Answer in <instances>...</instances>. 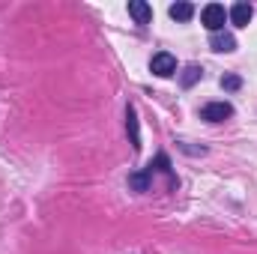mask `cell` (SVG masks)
I'll return each instance as SVG.
<instances>
[{
  "instance_id": "8992f818",
  "label": "cell",
  "mask_w": 257,
  "mask_h": 254,
  "mask_svg": "<svg viewBox=\"0 0 257 254\" xmlns=\"http://www.w3.org/2000/svg\"><path fill=\"white\" fill-rule=\"evenodd\" d=\"M126 129H128V141L135 150H141V132H138V114H135V105L126 108Z\"/></svg>"
},
{
  "instance_id": "3957f363",
  "label": "cell",
  "mask_w": 257,
  "mask_h": 254,
  "mask_svg": "<svg viewBox=\"0 0 257 254\" xmlns=\"http://www.w3.org/2000/svg\"><path fill=\"white\" fill-rule=\"evenodd\" d=\"M150 69H153L159 78H171V75L177 72V60H174V54H168V51H159V54H153Z\"/></svg>"
},
{
  "instance_id": "277c9868",
  "label": "cell",
  "mask_w": 257,
  "mask_h": 254,
  "mask_svg": "<svg viewBox=\"0 0 257 254\" xmlns=\"http://www.w3.org/2000/svg\"><path fill=\"white\" fill-rule=\"evenodd\" d=\"M251 15H254V9H251L248 3H233V9L227 12V18H230V24H236V27H248V21H251Z\"/></svg>"
},
{
  "instance_id": "5b68a950",
  "label": "cell",
  "mask_w": 257,
  "mask_h": 254,
  "mask_svg": "<svg viewBox=\"0 0 257 254\" xmlns=\"http://www.w3.org/2000/svg\"><path fill=\"white\" fill-rule=\"evenodd\" d=\"M153 171H156V168L150 165V168H144V171L132 174V177H128V189H132V191H147V189H150V180H153Z\"/></svg>"
},
{
  "instance_id": "30bf717a",
  "label": "cell",
  "mask_w": 257,
  "mask_h": 254,
  "mask_svg": "<svg viewBox=\"0 0 257 254\" xmlns=\"http://www.w3.org/2000/svg\"><path fill=\"white\" fill-rule=\"evenodd\" d=\"M200 75H203V72H200L197 66H186V69H183V75H180V81H183V87H192Z\"/></svg>"
},
{
  "instance_id": "52a82bcc",
  "label": "cell",
  "mask_w": 257,
  "mask_h": 254,
  "mask_svg": "<svg viewBox=\"0 0 257 254\" xmlns=\"http://www.w3.org/2000/svg\"><path fill=\"white\" fill-rule=\"evenodd\" d=\"M128 15H132L138 24H150V18H153V9H150L144 0H132V3H128Z\"/></svg>"
},
{
  "instance_id": "ba28073f",
  "label": "cell",
  "mask_w": 257,
  "mask_h": 254,
  "mask_svg": "<svg viewBox=\"0 0 257 254\" xmlns=\"http://www.w3.org/2000/svg\"><path fill=\"white\" fill-rule=\"evenodd\" d=\"M209 45H212V51H218V54H227V51H233V48H236V39H233L230 33H212Z\"/></svg>"
},
{
  "instance_id": "7a4b0ae2",
  "label": "cell",
  "mask_w": 257,
  "mask_h": 254,
  "mask_svg": "<svg viewBox=\"0 0 257 254\" xmlns=\"http://www.w3.org/2000/svg\"><path fill=\"white\" fill-rule=\"evenodd\" d=\"M200 117H203L206 123H221V120L233 117V105H227V102H209V105H203Z\"/></svg>"
},
{
  "instance_id": "7c38bea8",
  "label": "cell",
  "mask_w": 257,
  "mask_h": 254,
  "mask_svg": "<svg viewBox=\"0 0 257 254\" xmlns=\"http://www.w3.org/2000/svg\"><path fill=\"white\" fill-rule=\"evenodd\" d=\"M221 87H224V90H239L242 81H239L236 75H227V78H221Z\"/></svg>"
},
{
  "instance_id": "8fae6325",
  "label": "cell",
  "mask_w": 257,
  "mask_h": 254,
  "mask_svg": "<svg viewBox=\"0 0 257 254\" xmlns=\"http://www.w3.org/2000/svg\"><path fill=\"white\" fill-rule=\"evenodd\" d=\"M153 168L165 171V174H168V177L174 180V171H171V162H168V156H165V153H159V156H156V165H153Z\"/></svg>"
},
{
  "instance_id": "6da1fadb",
  "label": "cell",
  "mask_w": 257,
  "mask_h": 254,
  "mask_svg": "<svg viewBox=\"0 0 257 254\" xmlns=\"http://www.w3.org/2000/svg\"><path fill=\"white\" fill-rule=\"evenodd\" d=\"M200 21H203L206 30L221 33V30H224V21H227V9H224L221 3H206V6L200 9Z\"/></svg>"
},
{
  "instance_id": "9c48e42d",
  "label": "cell",
  "mask_w": 257,
  "mask_h": 254,
  "mask_svg": "<svg viewBox=\"0 0 257 254\" xmlns=\"http://www.w3.org/2000/svg\"><path fill=\"white\" fill-rule=\"evenodd\" d=\"M168 12H171V18H174V21H189V18L194 15V6H192V3H171V9H168Z\"/></svg>"
}]
</instances>
